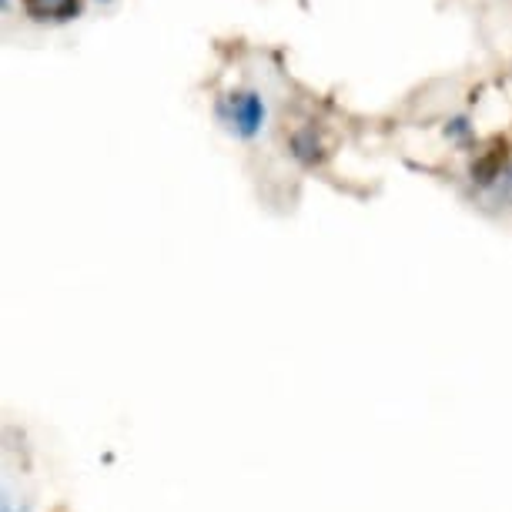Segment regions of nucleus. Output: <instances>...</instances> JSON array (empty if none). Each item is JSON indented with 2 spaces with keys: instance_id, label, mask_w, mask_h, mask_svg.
<instances>
[{
  "instance_id": "nucleus-1",
  "label": "nucleus",
  "mask_w": 512,
  "mask_h": 512,
  "mask_svg": "<svg viewBox=\"0 0 512 512\" xmlns=\"http://www.w3.org/2000/svg\"><path fill=\"white\" fill-rule=\"evenodd\" d=\"M215 121L235 141H258L268 128V101L255 88H235L215 101Z\"/></svg>"
},
{
  "instance_id": "nucleus-2",
  "label": "nucleus",
  "mask_w": 512,
  "mask_h": 512,
  "mask_svg": "<svg viewBox=\"0 0 512 512\" xmlns=\"http://www.w3.org/2000/svg\"><path fill=\"white\" fill-rule=\"evenodd\" d=\"M509 168H512V154H509L506 144L496 141L492 148H486L476 161H472L469 178H472V185H476L479 191H486V195H489V191L496 188L502 178H506Z\"/></svg>"
},
{
  "instance_id": "nucleus-3",
  "label": "nucleus",
  "mask_w": 512,
  "mask_h": 512,
  "mask_svg": "<svg viewBox=\"0 0 512 512\" xmlns=\"http://www.w3.org/2000/svg\"><path fill=\"white\" fill-rule=\"evenodd\" d=\"M21 7L34 24H71L81 17L84 0H21Z\"/></svg>"
},
{
  "instance_id": "nucleus-4",
  "label": "nucleus",
  "mask_w": 512,
  "mask_h": 512,
  "mask_svg": "<svg viewBox=\"0 0 512 512\" xmlns=\"http://www.w3.org/2000/svg\"><path fill=\"white\" fill-rule=\"evenodd\" d=\"M292 158L298 164H305V168H315V164H322L325 148H322V141L315 138V131H295L292 134Z\"/></svg>"
},
{
  "instance_id": "nucleus-5",
  "label": "nucleus",
  "mask_w": 512,
  "mask_h": 512,
  "mask_svg": "<svg viewBox=\"0 0 512 512\" xmlns=\"http://www.w3.org/2000/svg\"><path fill=\"white\" fill-rule=\"evenodd\" d=\"M446 138H452L456 144H469L472 141V124L466 114H459V118L446 121Z\"/></svg>"
},
{
  "instance_id": "nucleus-6",
  "label": "nucleus",
  "mask_w": 512,
  "mask_h": 512,
  "mask_svg": "<svg viewBox=\"0 0 512 512\" xmlns=\"http://www.w3.org/2000/svg\"><path fill=\"white\" fill-rule=\"evenodd\" d=\"M0 4H4V7H7V4H11V0H0Z\"/></svg>"
},
{
  "instance_id": "nucleus-7",
  "label": "nucleus",
  "mask_w": 512,
  "mask_h": 512,
  "mask_svg": "<svg viewBox=\"0 0 512 512\" xmlns=\"http://www.w3.org/2000/svg\"><path fill=\"white\" fill-rule=\"evenodd\" d=\"M101 4H111V0H101Z\"/></svg>"
}]
</instances>
